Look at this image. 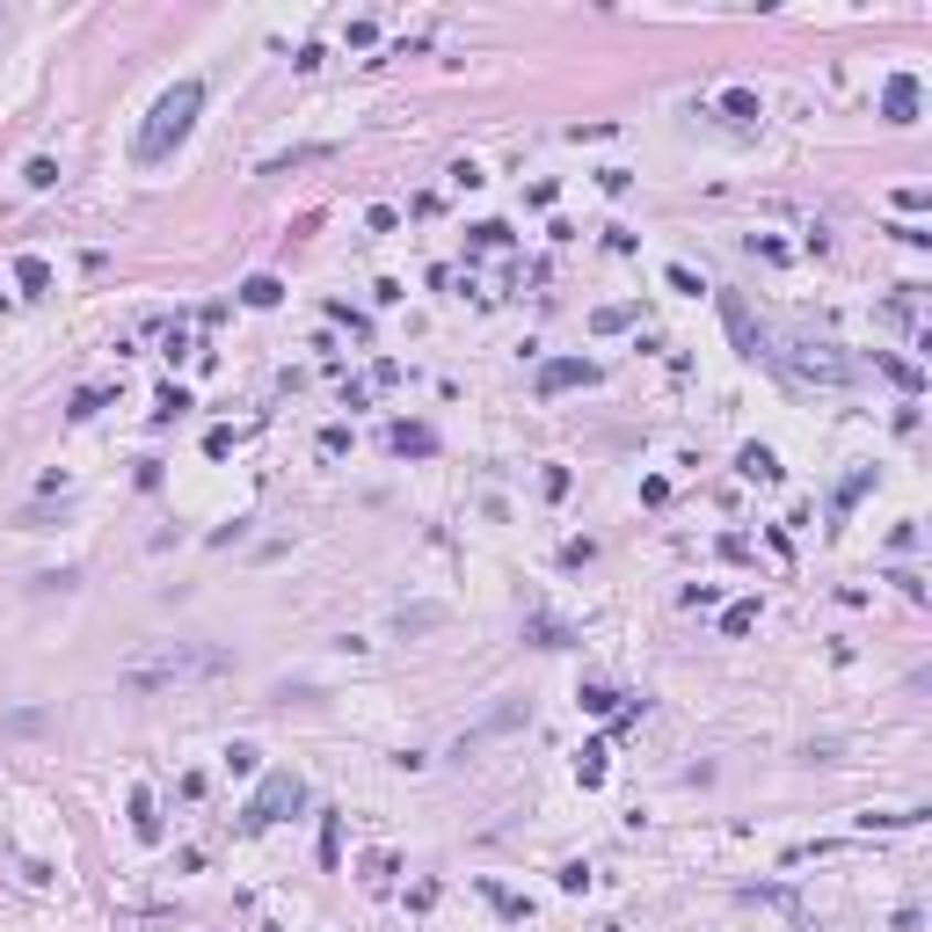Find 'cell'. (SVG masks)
<instances>
[{
  "label": "cell",
  "instance_id": "obj_1",
  "mask_svg": "<svg viewBox=\"0 0 932 932\" xmlns=\"http://www.w3.org/2000/svg\"><path fill=\"white\" fill-rule=\"evenodd\" d=\"M198 103H204V88H198V81L168 88V95H161V109H153V131L139 139V161H161V153H168V139H182V131H190Z\"/></svg>",
  "mask_w": 932,
  "mask_h": 932
},
{
  "label": "cell",
  "instance_id": "obj_2",
  "mask_svg": "<svg viewBox=\"0 0 932 932\" xmlns=\"http://www.w3.org/2000/svg\"><path fill=\"white\" fill-rule=\"evenodd\" d=\"M212 670H226L219 648H176V656H161V664H139L125 685L131 692H153V685H168V678H212Z\"/></svg>",
  "mask_w": 932,
  "mask_h": 932
},
{
  "label": "cell",
  "instance_id": "obj_3",
  "mask_svg": "<svg viewBox=\"0 0 932 932\" xmlns=\"http://www.w3.org/2000/svg\"><path fill=\"white\" fill-rule=\"evenodd\" d=\"M575 379H591V364H554V372H547V386H575Z\"/></svg>",
  "mask_w": 932,
  "mask_h": 932
}]
</instances>
